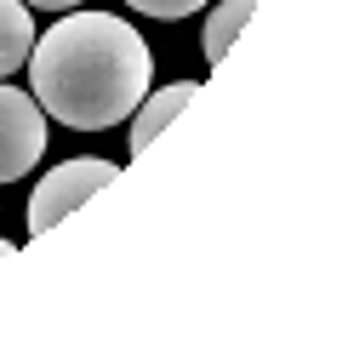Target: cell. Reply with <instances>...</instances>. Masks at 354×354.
<instances>
[{
    "instance_id": "6da1fadb",
    "label": "cell",
    "mask_w": 354,
    "mask_h": 354,
    "mask_svg": "<svg viewBox=\"0 0 354 354\" xmlns=\"http://www.w3.org/2000/svg\"><path fill=\"white\" fill-rule=\"evenodd\" d=\"M35 103L69 131H109L143 103L154 80L149 40L115 12H63L29 46Z\"/></svg>"
},
{
    "instance_id": "7a4b0ae2",
    "label": "cell",
    "mask_w": 354,
    "mask_h": 354,
    "mask_svg": "<svg viewBox=\"0 0 354 354\" xmlns=\"http://www.w3.org/2000/svg\"><path fill=\"white\" fill-rule=\"evenodd\" d=\"M115 171L120 166L103 160V154H75V160L52 166L35 183V194H29V234H46L57 217H69L80 201H92L97 189H109V183H115Z\"/></svg>"
},
{
    "instance_id": "3957f363",
    "label": "cell",
    "mask_w": 354,
    "mask_h": 354,
    "mask_svg": "<svg viewBox=\"0 0 354 354\" xmlns=\"http://www.w3.org/2000/svg\"><path fill=\"white\" fill-rule=\"evenodd\" d=\"M46 154V109L24 86H0V183H17Z\"/></svg>"
},
{
    "instance_id": "277c9868",
    "label": "cell",
    "mask_w": 354,
    "mask_h": 354,
    "mask_svg": "<svg viewBox=\"0 0 354 354\" xmlns=\"http://www.w3.org/2000/svg\"><path fill=\"white\" fill-rule=\"evenodd\" d=\"M194 92H201L194 80H171V86H160V92H143V103L131 109V115H138V120H131V154H143L154 138H160V131L171 126V115H177Z\"/></svg>"
},
{
    "instance_id": "5b68a950",
    "label": "cell",
    "mask_w": 354,
    "mask_h": 354,
    "mask_svg": "<svg viewBox=\"0 0 354 354\" xmlns=\"http://www.w3.org/2000/svg\"><path fill=\"white\" fill-rule=\"evenodd\" d=\"M35 46V17L24 0H0V75H17Z\"/></svg>"
},
{
    "instance_id": "8992f818",
    "label": "cell",
    "mask_w": 354,
    "mask_h": 354,
    "mask_svg": "<svg viewBox=\"0 0 354 354\" xmlns=\"http://www.w3.org/2000/svg\"><path fill=\"white\" fill-rule=\"evenodd\" d=\"M257 12V0H223L212 17H206V35H201V52H206V63H223V52L234 46V35H240V24Z\"/></svg>"
},
{
    "instance_id": "52a82bcc",
    "label": "cell",
    "mask_w": 354,
    "mask_h": 354,
    "mask_svg": "<svg viewBox=\"0 0 354 354\" xmlns=\"http://www.w3.org/2000/svg\"><path fill=\"white\" fill-rule=\"evenodd\" d=\"M131 12H143V17H189V12H201L206 0H126Z\"/></svg>"
},
{
    "instance_id": "ba28073f",
    "label": "cell",
    "mask_w": 354,
    "mask_h": 354,
    "mask_svg": "<svg viewBox=\"0 0 354 354\" xmlns=\"http://www.w3.org/2000/svg\"><path fill=\"white\" fill-rule=\"evenodd\" d=\"M24 6H40V12H75L80 0H24Z\"/></svg>"
},
{
    "instance_id": "9c48e42d",
    "label": "cell",
    "mask_w": 354,
    "mask_h": 354,
    "mask_svg": "<svg viewBox=\"0 0 354 354\" xmlns=\"http://www.w3.org/2000/svg\"><path fill=\"white\" fill-rule=\"evenodd\" d=\"M6 257H12V240H0V263H6Z\"/></svg>"
}]
</instances>
